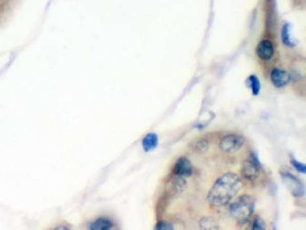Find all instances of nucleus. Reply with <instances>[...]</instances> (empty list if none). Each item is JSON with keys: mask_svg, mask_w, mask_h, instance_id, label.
I'll return each instance as SVG.
<instances>
[{"mask_svg": "<svg viewBox=\"0 0 306 230\" xmlns=\"http://www.w3.org/2000/svg\"><path fill=\"white\" fill-rule=\"evenodd\" d=\"M271 81L277 88H283L291 81V75L288 71L274 68L271 73Z\"/></svg>", "mask_w": 306, "mask_h": 230, "instance_id": "423d86ee", "label": "nucleus"}, {"mask_svg": "<svg viewBox=\"0 0 306 230\" xmlns=\"http://www.w3.org/2000/svg\"><path fill=\"white\" fill-rule=\"evenodd\" d=\"M88 229L110 230L114 228V222L109 217H98L88 223Z\"/></svg>", "mask_w": 306, "mask_h": 230, "instance_id": "0eeeda50", "label": "nucleus"}, {"mask_svg": "<svg viewBox=\"0 0 306 230\" xmlns=\"http://www.w3.org/2000/svg\"><path fill=\"white\" fill-rule=\"evenodd\" d=\"M249 81L254 96H257L260 92V88H261L258 78L256 75H251L249 78Z\"/></svg>", "mask_w": 306, "mask_h": 230, "instance_id": "4468645a", "label": "nucleus"}, {"mask_svg": "<svg viewBox=\"0 0 306 230\" xmlns=\"http://www.w3.org/2000/svg\"><path fill=\"white\" fill-rule=\"evenodd\" d=\"M280 176L282 178L284 185L288 189L289 191L294 196V197H302L305 195V188L304 185L296 176H294L293 173L290 171H283L280 173Z\"/></svg>", "mask_w": 306, "mask_h": 230, "instance_id": "7ed1b4c3", "label": "nucleus"}, {"mask_svg": "<svg viewBox=\"0 0 306 230\" xmlns=\"http://www.w3.org/2000/svg\"><path fill=\"white\" fill-rule=\"evenodd\" d=\"M244 142L246 140L242 136L236 133H230L222 138L219 144V147L226 153L233 154L239 151L244 146Z\"/></svg>", "mask_w": 306, "mask_h": 230, "instance_id": "20e7f679", "label": "nucleus"}, {"mask_svg": "<svg viewBox=\"0 0 306 230\" xmlns=\"http://www.w3.org/2000/svg\"><path fill=\"white\" fill-rule=\"evenodd\" d=\"M257 54L262 60H271L274 55V46L270 40H262L257 45Z\"/></svg>", "mask_w": 306, "mask_h": 230, "instance_id": "1a4fd4ad", "label": "nucleus"}, {"mask_svg": "<svg viewBox=\"0 0 306 230\" xmlns=\"http://www.w3.org/2000/svg\"><path fill=\"white\" fill-rule=\"evenodd\" d=\"M186 185L187 182L184 180V178L178 176V175H175V177L172 178V180H170L169 185L168 186V189H169L170 193L178 194V193H180L186 188Z\"/></svg>", "mask_w": 306, "mask_h": 230, "instance_id": "9b49d317", "label": "nucleus"}, {"mask_svg": "<svg viewBox=\"0 0 306 230\" xmlns=\"http://www.w3.org/2000/svg\"><path fill=\"white\" fill-rule=\"evenodd\" d=\"M240 178L233 172H227L218 178L207 195L209 204L213 206H225L238 195L242 189Z\"/></svg>", "mask_w": 306, "mask_h": 230, "instance_id": "f257e3e1", "label": "nucleus"}, {"mask_svg": "<svg viewBox=\"0 0 306 230\" xmlns=\"http://www.w3.org/2000/svg\"><path fill=\"white\" fill-rule=\"evenodd\" d=\"M156 230H170L174 229V226L171 223L167 221H159L155 226Z\"/></svg>", "mask_w": 306, "mask_h": 230, "instance_id": "a211bd4d", "label": "nucleus"}, {"mask_svg": "<svg viewBox=\"0 0 306 230\" xmlns=\"http://www.w3.org/2000/svg\"><path fill=\"white\" fill-rule=\"evenodd\" d=\"M158 136L155 133H147L142 141V148L145 152H150L155 149L158 146Z\"/></svg>", "mask_w": 306, "mask_h": 230, "instance_id": "9d476101", "label": "nucleus"}, {"mask_svg": "<svg viewBox=\"0 0 306 230\" xmlns=\"http://www.w3.org/2000/svg\"><path fill=\"white\" fill-rule=\"evenodd\" d=\"M291 29H292L291 24H289V23L284 24L283 27H282V30H281V40H282V43L286 46L293 48L296 45H295V42H294L293 37H292Z\"/></svg>", "mask_w": 306, "mask_h": 230, "instance_id": "f8f14e48", "label": "nucleus"}, {"mask_svg": "<svg viewBox=\"0 0 306 230\" xmlns=\"http://www.w3.org/2000/svg\"><path fill=\"white\" fill-rule=\"evenodd\" d=\"M195 148L198 151L208 150L209 149V141L206 139H200L199 141L196 143Z\"/></svg>", "mask_w": 306, "mask_h": 230, "instance_id": "f3484780", "label": "nucleus"}, {"mask_svg": "<svg viewBox=\"0 0 306 230\" xmlns=\"http://www.w3.org/2000/svg\"><path fill=\"white\" fill-rule=\"evenodd\" d=\"M291 163L293 165L294 168L299 171V172L301 173H305L306 172V166L305 164L302 163V162H300V161H298L297 160H295L294 158H292L291 159Z\"/></svg>", "mask_w": 306, "mask_h": 230, "instance_id": "dca6fc26", "label": "nucleus"}, {"mask_svg": "<svg viewBox=\"0 0 306 230\" xmlns=\"http://www.w3.org/2000/svg\"><path fill=\"white\" fill-rule=\"evenodd\" d=\"M0 2H1V0H0Z\"/></svg>", "mask_w": 306, "mask_h": 230, "instance_id": "aec40b11", "label": "nucleus"}, {"mask_svg": "<svg viewBox=\"0 0 306 230\" xmlns=\"http://www.w3.org/2000/svg\"><path fill=\"white\" fill-rule=\"evenodd\" d=\"M259 167L257 164L254 163L252 160H246L242 164L241 172L244 179L249 181H255L259 176Z\"/></svg>", "mask_w": 306, "mask_h": 230, "instance_id": "6e6552de", "label": "nucleus"}, {"mask_svg": "<svg viewBox=\"0 0 306 230\" xmlns=\"http://www.w3.org/2000/svg\"><path fill=\"white\" fill-rule=\"evenodd\" d=\"M256 201L253 196L244 195L238 197L229 206V212L232 217L239 225H246L255 212Z\"/></svg>", "mask_w": 306, "mask_h": 230, "instance_id": "f03ea898", "label": "nucleus"}, {"mask_svg": "<svg viewBox=\"0 0 306 230\" xmlns=\"http://www.w3.org/2000/svg\"><path fill=\"white\" fill-rule=\"evenodd\" d=\"M200 228L202 229H218L219 224L213 217H203L200 220Z\"/></svg>", "mask_w": 306, "mask_h": 230, "instance_id": "ddd939ff", "label": "nucleus"}, {"mask_svg": "<svg viewBox=\"0 0 306 230\" xmlns=\"http://www.w3.org/2000/svg\"><path fill=\"white\" fill-rule=\"evenodd\" d=\"M251 229L253 230H264L266 229V224L262 220L260 217H256L252 222Z\"/></svg>", "mask_w": 306, "mask_h": 230, "instance_id": "2eb2a0df", "label": "nucleus"}, {"mask_svg": "<svg viewBox=\"0 0 306 230\" xmlns=\"http://www.w3.org/2000/svg\"><path fill=\"white\" fill-rule=\"evenodd\" d=\"M173 172L175 175H178L180 177H191L193 174V167L190 160H188L186 157L179 158L176 163L174 165Z\"/></svg>", "mask_w": 306, "mask_h": 230, "instance_id": "39448f33", "label": "nucleus"}, {"mask_svg": "<svg viewBox=\"0 0 306 230\" xmlns=\"http://www.w3.org/2000/svg\"><path fill=\"white\" fill-rule=\"evenodd\" d=\"M251 160L253 161L254 163L257 164V166L259 167V168H261V163H260V161L258 160V158H257V155L254 152L251 154Z\"/></svg>", "mask_w": 306, "mask_h": 230, "instance_id": "6ab92c4d", "label": "nucleus"}]
</instances>
